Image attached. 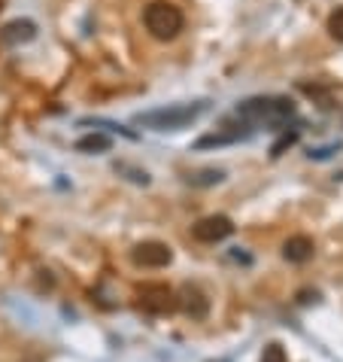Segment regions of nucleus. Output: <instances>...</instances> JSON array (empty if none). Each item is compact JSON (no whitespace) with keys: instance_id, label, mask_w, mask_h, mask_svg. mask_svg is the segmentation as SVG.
Segmentation results:
<instances>
[{"instance_id":"obj_10","label":"nucleus","mask_w":343,"mask_h":362,"mask_svg":"<svg viewBox=\"0 0 343 362\" xmlns=\"http://www.w3.org/2000/svg\"><path fill=\"white\" fill-rule=\"evenodd\" d=\"M109 146H113V140H109L107 134H85V137L76 140L79 153H107Z\"/></svg>"},{"instance_id":"obj_4","label":"nucleus","mask_w":343,"mask_h":362,"mask_svg":"<svg viewBox=\"0 0 343 362\" xmlns=\"http://www.w3.org/2000/svg\"><path fill=\"white\" fill-rule=\"evenodd\" d=\"M131 259H134L137 265H143V268H164V265H170L174 253H170V247L161 244V240H146V244L134 247Z\"/></svg>"},{"instance_id":"obj_7","label":"nucleus","mask_w":343,"mask_h":362,"mask_svg":"<svg viewBox=\"0 0 343 362\" xmlns=\"http://www.w3.org/2000/svg\"><path fill=\"white\" fill-rule=\"evenodd\" d=\"M282 256L289 259V262H307L313 256V240L304 238V235H295L286 240V250H282Z\"/></svg>"},{"instance_id":"obj_5","label":"nucleus","mask_w":343,"mask_h":362,"mask_svg":"<svg viewBox=\"0 0 343 362\" xmlns=\"http://www.w3.org/2000/svg\"><path fill=\"white\" fill-rule=\"evenodd\" d=\"M231 231H234V226H231L228 216H207L200 219V223L191 228V235H195V240H200V244H216V240H225Z\"/></svg>"},{"instance_id":"obj_6","label":"nucleus","mask_w":343,"mask_h":362,"mask_svg":"<svg viewBox=\"0 0 343 362\" xmlns=\"http://www.w3.org/2000/svg\"><path fill=\"white\" fill-rule=\"evenodd\" d=\"M37 37V25L31 18H16V22L4 25V31H0V40H4L6 46H22V43H31Z\"/></svg>"},{"instance_id":"obj_9","label":"nucleus","mask_w":343,"mask_h":362,"mask_svg":"<svg viewBox=\"0 0 343 362\" xmlns=\"http://www.w3.org/2000/svg\"><path fill=\"white\" fill-rule=\"evenodd\" d=\"M183 305H186L188 314H191V317H198V320H200V317H207V310H210V301L200 296L195 286H186V289H183Z\"/></svg>"},{"instance_id":"obj_3","label":"nucleus","mask_w":343,"mask_h":362,"mask_svg":"<svg viewBox=\"0 0 343 362\" xmlns=\"http://www.w3.org/2000/svg\"><path fill=\"white\" fill-rule=\"evenodd\" d=\"M295 113L289 98H249L237 107V119L246 125H282Z\"/></svg>"},{"instance_id":"obj_1","label":"nucleus","mask_w":343,"mask_h":362,"mask_svg":"<svg viewBox=\"0 0 343 362\" xmlns=\"http://www.w3.org/2000/svg\"><path fill=\"white\" fill-rule=\"evenodd\" d=\"M143 25H146L149 37L167 43V40H176L179 31L186 28V13L174 0H152V4H146V9H143Z\"/></svg>"},{"instance_id":"obj_12","label":"nucleus","mask_w":343,"mask_h":362,"mask_svg":"<svg viewBox=\"0 0 343 362\" xmlns=\"http://www.w3.org/2000/svg\"><path fill=\"white\" fill-rule=\"evenodd\" d=\"M261 362H289V359H286V350L279 344H267L265 354H261Z\"/></svg>"},{"instance_id":"obj_11","label":"nucleus","mask_w":343,"mask_h":362,"mask_svg":"<svg viewBox=\"0 0 343 362\" xmlns=\"http://www.w3.org/2000/svg\"><path fill=\"white\" fill-rule=\"evenodd\" d=\"M328 34L343 43V6H337L335 13L328 16Z\"/></svg>"},{"instance_id":"obj_2","label":"nucleus","mask_w":343,"mask_h":362,"mask_svg":"<svg viewBox=\"0 0 343 362\" xmlns=\"http://www.w3.org/2000/svg\"><path fill=\"white\" fill-rule=\"evenodd\" d=\"M207 110V100H195V104H176V107H161V110H149L140 113L134 122L152 132H179V128L191 125L195 119Z\"/></svg>"},{"instance_id":"obj_8","label":"nucleus","mask_w":343,"mask_h":362,"mask_svg":"<svg viewBox=\"0 0 343 362\" xmlns=\"http://www.w3.org/2000/svg\"><path fill=\"white\" fill-rule=\"evenodd\" d=\"M174 293H170L167 286H146L143 289V305L152 308V310H170L174 308Z\"/></svg>"}]
</instances>
